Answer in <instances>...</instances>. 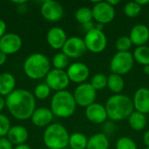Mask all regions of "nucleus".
Listing matches in <instances>:
<instances>
[{
  "label": "nucleus",
  "mask_w": 149,
  "mask_h": 149,
  "mask_svg": "<svg viewBox=\"0 0 149 149\" xmlns=\"http://www.w3.org/2000/svg\"><path fill=\"white\" fill-rule=\"evenodd\" d=\"M24 72L31 79H41L45 78L51 71V62L49 58L42 53H32L24 60Z\"/></svg>",
  "instance_id": "nucleus-3"
},
{
  "label": "nucleus",
  "mask_w": 149,
  "mask_h": 149,
  "mask_svg": "<svg viewBox=\"0 0 149 149\" xmlns=\"http://www.w3.org/2000/svg\"><path fill=\"white\" fill-rule=\"evenodd\" d=\"M70 79L65 70L52 69L45 77V84L56 92L64 91L69 86Z\"/></svg>",
  "instance_id": "nucleus-10"
},
{
  "label": "nucleus",
  "mask_w": 149,
  "mask_h": 149,
  "mask_svg": "<svg viewBox=\"0 0 149 149\" xmlns=\"http://www.w3.org/2000/svg\"><path fill=\"white\" fill-rule=\"evenodd\" d=\"M16 86L15 77L10 72H3L0 74V96H8Z\"/></svg>",
  "instance_id": "nucleus-21"
},
{
  "label": "nucleus",
  "mask_w": 149,
  "mask_h": 149,
  "mask_svg": "<svg viewBox=\"0 0 149 149\" xmlns=\"http://www.w3.org/2000/svg\"><path fill=\"white\" fill-rule=\"evenodd\" d=\"M66 73L70 81L79 85L85 83V81L88 79L90 75V70L86 64L82 62H75L68 66Z\"/></svg>",
  "instance_id": "nucleus-14"
},
{
  "label": "nucleus",
  "mask_w": 149,
  "mask_h": 149,
  "mask_svg": "<svg viewBox=\"0 0 149 149\" xmlns=\"http://www.w3.org/2000/svg\"><path fill=\"white\" fill-rule=\"evenodd\" d=\"M5 107L10 113L17 120L31 119L36 110L34 95L25 89H15L5 99Z\"/></svg>",
  "instance_id": "nucleus-1"
},
{
  "label": "nucleus",
  "mask_w": 149,
  "mask_h": 149,
  "mask_svg": "<svg viewBox=\"0 0 149 149\" xmlns=\"http://www.w3.org/2000/svg\"><path fill=\"white\" fill-rule=\"evenodd\" d=\"M85 115L86 119L93 124H102L108 119L105 106L96 102L86 108Z\"/></svg>",
  "instance_id": "nucleus-15"
},
{
  "label": "nucleus",
  "mask_w": 149,
  "mask_h": 149,
  "mask_svg": "<svg viewBox=\"0 0 149 149\" xmlns=\"http://www.w3.org/2000/svg\"><path fill=\"white\" fill-rule=\"evenodd\" d=\"M66 40L67 36L65 31L58 26L51 28L46 34V41L48 45L54 50H62Z\"/></svg>",
  "instance_id": "nucleus-17"
},
{
  "label": "nucleus",
  "mask_w": 149,
  "mask_h": 149,
  "mask_svg": "<svg viewBox=\"0 0 149 149\" xmlns=\"http://www.w3.org/2000/svg\"><path fill=\"white\" fill-rule=\"evenodd\" d=\"M14 3H18V4H22V3H24L25 1H13Z\"/></svg>",
  "instance_id": "nucleus-45"
},
{
  "label": "nucleus",
  "mask_w": 149,
  "mask_h": 149,
  "mask_svg": "<svg viewBox=\"0 0 149 149\" xmlns=\"http://www.w3.org/2000/svg\"><path fill=\"white\" fill-rule=\"evenodd\" d=\"M93 17L97 24H107L111 23L115 17L114 7L107 3V1H98L93 5Z\"/></svg>",
  "instance_id": "nucleus-9"
},
{
  "label": "nucleus",
  "mask_w": 149,
  "mask_h": 149,
  "mask_svg": "<svg viewBox=\"0 0 149 149\" xmlns=\"http://www.w3.org/2000/svg\"><path fill=\"white\" fill-rule=\"evenodd\" d=\"M127 120L130 127L134 131H141L147 126L146 115L136 111H134Z\"/></svg>",
  "instance_id": "nucleus-23"
},
{
  "label": "nucleus",
  "mask_w": 149,
  "mask_h": 149,
  "mask_svg": "<svg viewBox=\"0 0 149 149\" xmlns=\"http://www.w3.org/2000/svg\"><path fill=\"white\" fill-rule=\"evenodd\" d=\"M6 29H7V25L5 24V22L2 19H0V38L6 34Z\"/></svg>",
  "instance_id": "nucleus-36"
},
{
  "label": "nucleus",
  "mask_w": 149,
  "mask_h": 149,
  "mask_svg": "<svg viewBox=\"0 0 149 149\" xmlns=\"http://www.w3.org/2000/svg\"><path fill=\"white\" fill-rule=\"evenodd\" d=\"M110 146L107 136L103 133L92 135L88 139L86 149H108Z\"/></svg>",
  "instance_id": "nucleus-22"
},
{
  "label": "nucleus",
  "mask_w": 149,
  "mask_h": 149,
  "mask_svg": "<svg viewBox=\"0 0 149 149\" xmlns=\"http://www.w3.org/2000/svg\"><path fill=\"white\" fill-rule=\"evenodd\" d=\"M143 141L147 147H149V130L146 131L143 135Z\"/></svg>",
  "instance_id": "nucleus-39"
},
{
  "label": "nucleus",
  "mask_w": 149,
  "mask_h": 149,
  "mask_svg": "<svg viewBox=\"0 0 149 149\" xmlns=\"http://www.w3.org/2000/svg\"><path fill=\"white\" fill-rule=\"evenodd\" d=\"M14 149H31V147H29L28 145L26 144H23V145H19V146H17Z\"/></svg>",
  "instance_id": "nucleus-43"
},
{
  "label": "nucleus",
  "mask_w": 149,
  "mask_h": 149,
  "mask_svg": "<svg viewBox=\"0 0 149 149\" xmlns=\"http://www.w3.org/2000/svg\"><path fill=\"white\" fill-rule=\"evenodd\" d=\"M107 2L108 4H110L113 7H115L116 5H118L120 3V0H107Z\"/></svg>",
  "instance_id": "nucleus-40"
},
{
  "label": "nucleus",
  "mask_w": 149,
  "mask_h": 149,
  "mask_svg": "<svg viewBox=\"0 0 149 149\" xmlns=\"http://www.w3.org/2000/svg\"><path fill=\"white\" fill-rule=\"evenodd\" d=\"M136 3L141 7H143L144 5L149 4V0H136Z\"/></svg>",
  "instance_id": "nucleus-41"
},
{
  "label": "nucleus",
  "mask_w": 149,
  "mask_h": 149,
  "mask_svg": "<svg viewBox=\"0 0 149 149\" xmlns=\"http://www.w3.org/2000/svg\"><path fill=\"white\" fill-rule=\"evenodd\" d=\"M51 88L45 84H38L34 89V97L38 100H45L50 96Z\"/></svg>",
  "instance_id": "nucleus-32"
},
{
  "label": "nucleus",
  "mask_w": 149,
  "mask_h": 149,
  "mask_svg": "<svg viewBox=\"0 0 149 149\" xmlns=\"http://www.w3.org/2000/svg\"><path fill=\"white\" fill-rule=\"evenodd\" d=\"M63 149H71V148H63Z\"/></svg>",
  "instance_id": "nucleus-46"
},
{
  "label": "nucleus",
  "mask_w": 149,
  "mask_h": 149,
  "mask_svg": "<svg viewBox=\"0 0 149 149\" xmlns=\"http://www.w3.org/2000/svg\"><path fill=\"white\" fill-rule=\"evenodd\" d=\"M88 138L82 133L76 132L70 135L68 147L71 149H86Z\"/></svg>",
  "instance_id": "nucleus-25"
},
{
  "label": "nucleus",
  "mask_w": 149,
  "mask_h": 149,
  "mask_svg": "<svg viewBox=\"0 0 149 149\" xmlns=\"http://www.w3.org/2000/svg\"><path fill=\"white\" fill-rule=\"evenodd\" d=\"M134 61L138 64L145 66L149 65V46L148 45H141L136 47L133 53Z\"/></svg>",
  "instance_id": "nucleus-26"
},
{
  "label": "nucleus",
  "mask_w": 149,
  "mask_h": 149,
  "mask_svg": "<svg viewBox=\"0 0 149 149\" xmlns=\"http://www.w3.org/2000/svg\"><path fill=\"white\" fill-rule=\"evenodd\" d=\"M134 64V58L130 52H118L110 61V70L112 73L122 76L128 73L133 69Z\"/></svg>",
  "instance_id": "nucleus-6"
},
{
  "label": "nucleus",
  "mask_w": 149,
  "mask_h": 149,
  "mask_svg": "<svg viewBox=\"0 0 149 149\" xmlns=\"http://www.w3.org/2000/svg\"><path fill=\"white\" fill-rule=\"evenodd\" d=\"M133 104L134 111L141 113L143 114L149 113V88H139L133 98Z\"/></svg>",
  "instance_id": "nucleus-16"
},
{
  "label": "nucleus",
  "mask_w": 149,
  "mask_h": 149,
  "mask_svg": "<svg viewBox=\"0 0 149 149\" xmlns=\"http://www.w3.org/2000/svg\"><path fill=\"white\" fill-rule=\"evenodd\" d=\"M40 11L43 17L50 22L58 21L64 15V9L62 5L52 0L45 1L41 6Z\"/></svg>",
  "instance_id": "nucleus-12"
},
{
  "label": "nucleus",
  "mask_w": 149,
  "mask_h": 149,
  "mask_svg": "<svg viewBox=\"0 0 149 149\" xmlns=\"http://www.w3.org/2000/svg\"><path fill=\"white\" fill-rule=\"evenodd\" d=\"M22 38L16 33H6L0 38V52L6 55L17 52L22 47Z\"/></svg>",
  "instance_id": "nucleus-13"
},
{
  "label": "nucleus",
  "mask_w": 149,
  "mask_h": 149,
  "mask_svg": "<svg viewBox=\"0 0 149 149\" xmlns=\"http://www.w3.org/2000/svg\"><path fill=\"white\" fill-rule=\"evenodd\" d=\"M84 41L86 50L93 53H100L107 46V38L105 32L96 28L86 33Z\"/></svg>",
  "instance_id": "nucleus-7"
},
{
  "label": "nucleus",
  "mask_w": 149,
  "mask_h": 149,
  "mask_svg": "<svg viewBox=\"0 0 149 149\" xmlns=\"http://www.w3.org/2000/svg\"><path fill=\"white\" fill-rule=\"evenodd\" d=\"M0 149H14L13 144L6 138H0Z\"/></svg>",
  "instance_id": "nucleus-35"
},
{
  "label": "nucleus",
  "mask_w": 149,
  "mask_h": 149,
  "mask_svg": "<svg viewBox=\"0 0 149 149\" xmlns=\"http://www.w3.org/2000/svg\"><path fill=\"white\" fill-rule=\"evenodd\" d=\"M10 127V121L9 118L4 114L0 113V138L7 136Z\"/></svg>",
  "instance_id": "nucleus-34"
},
{
  "label": "nucleus",
  "mask_w": 149,
  "mask_h": 149,
  "mask_svg": "<svg viewBox=\"0 0 149 149\" xmlns=\"http://www.w3.org/2000/svg\"><path fill=\"white\" fill-rule=\"evenodd\" d=\"M90 84L96 91L103 90L107 86V76L104 73H96L92 77Z\"/></svg>",
  "instance_id": "nucleus-28"
},
{
  "label": "nucleus",
  "mask_w": 149,
  "mask_h": 149,
  "mask_svg": "<svg viewBox=\"0 0 149 149\" xmlns=\"http://www.w3.org/2000/svg\"><path fill=\"white\" fill-rule=\"evenodd\" d=\"M86 51L84 38L79 37H71L67 38L62 48V52L69 58H79L82 57Z\"/></svg>",
  "instance_id": "nucleus-11"
},
{
  "label": "nucleus",
  "mask_w": 149,
  "mask_h": 149,
  "mask_svg": "<svg viewBox=\"0 0 149 149\" xmlns=\"http://www.w3.org/2000/svg\"><path fill=\"white\" fill-rule=\"evenodd\" d=\"M129 38L132 44L138 46L146 45L149 41V28L146 24H137L130 31Z\"/></svg>",
  "instance_id": "nucleus-18"
},
{
  "label": "nucleus",
  "mask_w": 149,
  "mask_h": 149,
  "mask_svg": "<svg viewBox=\"0 0 149 149\" xmlns=\"http://www.w3.org/2000/svg\"><path fill=\"white\" fill-rule=\"evenodd\" d=\"M125 86V81L122 76L115 73H111L107 77V87L114 94H120Z\"/></svg>",
  "instance_id": "nucleus-24"
},
{
  "label": "nucleus",
  "mask_w": 149,
  "mask_h": 149,
  "mask_svg": "<svg viewBox=\"0 0 149 149\" xmlns=\"http://www.w3.org/2000/svg\"><path fill=\"white\" fill-rule=\"evenodd\" d=\"M107 117L113 121H120L129 118L134 111L132 99L120 93L111 96L105 105Z\"/></svg>",
  "instance_id": "nucleus-2"
},
{
  "label": "nucleus",
  "mask_w": 149,
  "mask_h": 149,
  "mask_svg": "<svg viewBox=\"0 0 149 149\" xmlns=\"http://www.w3.org/2000/svg\"><path fill=\"white\" fill-rule=\"evenodd\" d=\"M82 26H83V28H84V30H85L86 33V32H88L89 31H91V30H93V29H94V28H95V24H93V22H89V23H87V24H82Z\"/></svg>",
  "instance_id": "nucleus-37"
},
{
  "label": "nucleus",
  "mask_w": 149,
  "mask_h": 149,
  "mask_svg": "<svg viewBox=\"0 0 149 149\" xmlns=\"http://www.w3.org/2000/svg\"><path fill=\"white\" fill-rule=\"evenodd\" d=\"M69 137L68 131L63 125L53 123L45 128L43 140L49 149H63L68 147Z\"/></svg>",
  "instance_id": "nucleus-5"
},
{
  "label": "nucleus",
  "mask_w": 149,
  "mask_h": 149,
  "mask_svg": "<svg viewBox=\"0 0 149 149\" xmlns=\"http://www.w3.org/2000/svg\"><path fill=\"white\" fill-rule=\"evenodd\" d=\"M75 18L81 24L92 22L93 19L92 9L88 7H80L75 12Z\"/></svg>",
  "instance_id": "nucleus-27"
},
{
  "label": "nucleus",
  "mask_w": 149,
  "mask_h": 149,
  "mask_svg": "<svg viewBox=\"0 0 149 149\" xmlns=\"http://www.w3.org/2000/svg\"><path fill=\"white\" fill-rule=\"evenodd\" d=\"M6 59H7V55L2 52H0V66L4 65V63L6 62Z\"/></svg>",
  "instance_id": "nucleus-38"
},
{
  "label": "nucleus",
  "mask_w": 149,
  "mask_h": 149,
  "mask_svg": "<svg viewBox=\"0 0 149 149\" xmlns=\"http://www.w3.org/2000/svg\"><path fill=\"white\" fill-rule=\"evenodd\" d=\"M53 113L50 108L40 107L34 111L31 120L34 126L38 127H45L51 125V122L53 120Z\"/></svg>",
  "instance_id": "nucleus-19"
},
{
  "label": "nucleus",
  "mask_w": 149,
  "mask_h": 149,
  "mask_svg": "<svg viewBox=\"0 0 149 149\" xmlns=\"http://www.w3.org/2000/svg\"><path fill=\"white\" fill-rule=\"evenodd\" d=\"M132 45H133L132 41L128 36H122V37L119 38L115 44L117 51L121 52H129V49L132 47Z\"/></svg>",
  "instance_id": "nucleus-33"
},
{
  "label": "nucleus",
  "mask_w": 149,
  "mask_h": 149,
  "mask_svg": "<svg viewBox=\"0 0 149 149\" xmlns=\"http://www.w3.org/2000/svg\"><path fill=\"white\" fill-rule=\"evenodd\" d=\"M28 131L24 127L16 125L10 127L6 138L16 146L23 145L28 140Z\"/></svg>",
  "instance_id": "nucleus-20"
},
{
  "label": "nucleus",
  "mask_w": 149,
  "mask_h": 149,
  "mask_svg": "<svg viewBox=\"0 0 149 149\" xmlns=\"http://www.w3.org/2000/svg\"><path fill=\"white\" fill-rule=\"evenodd\" d=\"M77 104L73 94L64 90L56 92L51 100V110L53 115L59 118H69L75 113Z\"/></svg>",
  "instance_id": "nucleus-4"
},
{
  "label": "nucleus",
  "mask_w": 149,
  "mask_h": 149,
  "mask_svg": "<svg viewBox=\"0 0 149 149\" xmlns=\"http://www.w3.org/2000/svg\"><path fill=\"white\" fill-rule=\"evenodd\" d=\"M5 107V100L0 96V112Z\"/></svg>",
  "instance_id": "nucleus-42"
},
{
  "label": "nucleus",
  "mask_w": 149,
  "mask_h": 149,
  "mask_svg": "<svg viewBox=\"0 0 149 149\" xmlns=\"http://www.w3.org/2000/svg\"><path fill=\"white\" fill-rule=\"evenodd\" d=\"M73 97L78 106L81 107H87L95 103L97 97V91L92 86L90 83L79 84L73 92Z\"/></svg>",
  "instance_id": "nucleus-8"
},
{
  "label": "nucleus",
  "mask_w": 149,
  "mask_h": 149,
  "mask_svg": "<svg viewBox=\"0 0 149 149\" xmlns=\"http://www.w3.org/2000/svg\"><path fill=\"white\" fill-rule=\"evenodd\" d=\"M52 65L54 66V69L64 70L69 65V58L61 52L54 55V57L52 58Z\"/></svg>",
  "instance_id": "nucleus-29"
},
{
  "label": "nucleus",
  "mask_w": 149,
  "mask_h": 149,
  "mask_svg": "<svg viewBox=\"0 0 149 149\" xmlns=\"http://www.w3.org/2000/svg\"><path fill=\"white\" fill-rule=\"evenodd\" d=\"M143 71H144V73H145V74L149 75V65L143 66Z\"/></svg>",
  "instance_id": "nucleus-44"
},
{
  "label": "nucleus",
  "mask_w": 149,
  "mask_h": 149,
  "mask_svg": "<svg viewBox=\"0 0 149 149\" xmlns=\"http://www.w3.org/2000/svg\"><path fill=\"white\" fill-rule=\"evenodd\" d=\"M145 149H149V147H147V148H146Z\"/></svg>",
  "instance_id": "nucleus-47"
},
{
  "label": "nucleus",
  "mask_w": 149,
  "mask_h": 149,
  "mask_svg": "<svg viewBox=\"0 0 149 149\" xmlns=\"http://www.w3.org/2000/svg\"><path fill=\"white\" fill-rule=\"evenodd\" d=\"M116 149H138L135 141L127 136L120 137L117 140L115 144Z\"/></svg>",
  "instance_id": "nucleus-31"
},
{
  "label": "nucleus",
  "mask_w": 149,
  "mask_h": 149,
  "mask_svg": "<svg viewBox=\"0 0 149 149\" xmlns=\"http://www.w3.org/2000/svg\"><path fill=\"white\" fill-rule=\"evenodd\" d=\"M142 7L139 5L136 1L128 2L124 6V13L128 17H136L141 12Z\"/></svg>",
  "instance_id": "nucleus-30"
}]
</instances>
